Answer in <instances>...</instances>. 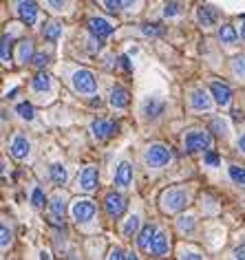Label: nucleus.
Returning a JSON list of instances; mask_svg holds the SVG:
<instances>
[{"instance_id": "nucleus-1", "label": "nucleus", "mask_w": 245, "mask_h": 260, "mask_svg": "<svg viewBox=\"0 0 245 260\" xmlns=\"http://www.w3.org/2000/svg\"><path fill=\"white\" fill-rule=\"evenodd\" d=\"M186 205H188V192L183 187H168V190H164V194L159 199V207L166 214L181 212Z\"/></svg>"}, {"instance_id": "nucleus-2", "label": "nucleus", "mask_w": 245, "mask_h": 260, "mask_svg": "<svg viewBox=\"0 0 245 260\" xmlns=\"http://www.w3.org/2000/svg\"><path fill=\"white\" fill-rule=\"evenodd\" d=\"M170 159H172V152L164 144H150L144 152V161L148 168H164L170 164Z\"/></svg>"}, {"instance_id": "nucleus-3", "label": "nucleus", "mask_w": 245, "mask_h": 260, "mask_svg": "<svg viewBox=\"0 0 245 260\" xmlns=\"http://www.w3.org/2000/svg\"><path fill=\"white\" fill-rule=\"evenodd\" d=\"M186 152H208L212 148V135L205 130H190L183 139Z\"/></svg>"}, {"instance_id": "nucleus-4", "label": "nucleus", "mask_w": 245, "mask_h": 260, "mask_svg": "<svg viewBox=\"0 0 245 260\" xmlns=\"http://www.w3.org/2000/svg\"><path fill=\"white\" fill-rule=\"evenodd\" d=\"M73 88L82 95H95V90H98V80H95L93 71L77 69L73 73Z\"/></svg>"}, {"instance_id": "nucleus-5", "label": "nucleus", "mask_w": 245, "mask_h": 260, "mask_svg": "<svg viewBox=\"0 0 245 260\" xmlns=\"http://www.w3.org/2000/svg\"><path fill=\"white\" fill-rule=\"evenodd\" d=\"M71 216H73L77 223H88L95 216V203L91 199H77L71 205Z\"/></svg>"}, {"instance_id": "nucleus-6", "label": "nucleus", "mask_w": 245, "mask_h": 260, "mask_svg": "<svg viewBox=\"0 0 245 260\" xmlns=\"http://www.w3.org/2000/svg\"><path fill=\"white\" fill-rule=\"evenodd\" d=\"M104 210L111 218H119L126 212V199L119 192H108L104 197Z\"/></svg>"}, {"instance_id": "nucleus-7", "label": "nucleus", "mask_w": 245, "mask_h": 260, "mask_svg": "<svg viewBox=\"0 0 245 260\" xmlns=\"http://www.w3.org/2000/svg\"><path fill=\"white\" fill-rule=\"evenodd\" d=\"M119 130V123L117 121H104V119H95L91 123V133L95 139L104 141V139H111L113 135H117Z\"/></svg>"}, {"instance_id": "nucleus-8", "label": "nucleus", "mask_w": 245, "mask_h": 260, "mask_svg": "<svg viewBox=\"0 0 245 260\" xmlns=\"http://www.w3.org/2000/svg\"><path fill=\"white\" fill-rule=\"evenodd\" d=\"M166 110V102L161 100V97H146L144 104H141V113H144L146 119H157V117L161 115Z\"/></svg>"}, {"instance_id": "nucleus-9", "label": "nucleus", "mask_w": 245, "mask_h": 260, "mask_svg": "<svg viewBox=\"0 0 245 260\" xmlns=\"http://www.w3.org/2000/svg\"><path fill=\"white\" fill-rule=\"evenodd\" d=\"M88 31L93 34V38H108L115 31V24H111L106 20V18H100V16H95V18H88Z\"/></svg>"}, {"instance_id": "nucleus-10", "label": "nucleus", "mask_w": 245, "mask_h": 260, "mask_svg": "<svg viewBox=\"0 0 245 260\" xmlns=\"http://www.w3.org/2000/svg\"><path fill=\"white\" fill-rule=\"evenodd\" d=\"M64 212H67V199L62 194H55L49 201V214H51V223L64 225Z\"/></svg>"}, {"instance_id": "nucleus-11", "label": "nucleus", "mask_w": 245, "mask_h": 260, "mask_svg": "<svg viewBox=\"0 0 245 260\" xmlns=\"http://www.w3.org/2000/svg\"><path fill=\"white\" fill-rule=\"evenodd\" d=\"M98 181H100L98 168H95V166H86L84 170L80 172V177H77V185H80L82 190L91 192V190H95V187H98Z\"/></svg>"}, {"instance_id": "nucleus-12", "label": "nucleus", "mask_w": 245, "mask_h": 260, "mask_svg": "<svg viewBox=\"0 0 245 260\" xmlns=\"http://www.w3.org/2000/svg\"><path fill=\"white\" fill-rule=\"evenodd\" d=\"M9 152L14 159H27L31 152V141L24 137V135H16L9 144Z\"/></svg>"}, {"instance_id": "nucleus-13", "label": "nucleus", "mask_w": 245, "mask_h": 260, "mask_svg": "<svg viewBox=\"0 0 245 260\" xmlns=\"http://www.w3.org/2000/svg\"><path fill=\"white\" fill-rule=\"evenodd\" d=\"M16 11H18V18H20L24 24H34L38 18V7L34 0H18Z\"/></svg>"}, {"instance_id": "nucleus-14", "label": "nucleus", "mask_w": 245, "mask_h": 260, "mask_svg": "<svg viewBox=\"0 0 245 260\" xmlns=\"http://www.w3.org/2000/svg\"><path fill=\"white\" fill-rule=\"evenodd\" d=\"M190 106L192 110H197V113H208L210 106H212V97L208 90H203V88H197V90H192V95H190Z\"/></svg>"}, {"instance_id": "nucleus-15", "label": "nucleus", "mask_w": 245, "mask_h": 260, "mask_svg": "<svg viewBox=\"0 0 245 260\" xmlns=\"http://www.w3.org/2000/svg\"><path fill=\"white\" fill-rule=\"evenodd\" d=\"M210 93H212V97H215V102L219 104V106H228V104L232 102V88L225 82H212Z\"/></svg>"}, {"instance_id": "nucleus-16", "label": "nucleus", "mask_w": 245, "mask_h": 260, "mask_svg": "<svg viewBox=\"0 0 245 260\" xmlns=\"http://www.w3.org/2000/svg\"><path fill=\"white\" fill-rule=\"evenodd\" d=\"M217 18H219V11L215 7H210V5L197 7V22L201 24V27H212V24H217Z\"/></svg>"}, {"instance_id": "nucleus-17", "label": "nucleus", "mask_w": 245, "mask_h": 260, "mask_svg": "<svg viewBox=\"0 0 245 260\" xmlns=\"http://www.w3.org/2000/svg\"><path fill=\"white\" fill-rule=\"evenodd\" d=\"M133 183V166L128 161H121L115 170V185L117 187H126Z\"/></svg>"}, {"instance_id": "nucleus-18", "label": "nucleus", "mask_w": 245, "mask_h": 260, "mask_svg": "<svg viewBox=\"0 0 245 260\" xmlns=\"http://www.w3.org/2000/svg\"><path fill=\"white\" fill-rule=\"evenodd\" d=\"M152 253V256H166L168 253V236H166V232H157V236H155V240H152V245H150V249H148Z\"/></svg>"}, {"instance_id": "nucleus-19", "label": "nucleus", "mask_w": 245, "mask_h": 260, "mask_svg": "<svg viewBox=\"0 0 245 260\" xmlns=\"http://www.w3.org/2000/svg\"><path fill=\"white\" fill-rule=\"evenodd\" d=\"M108 102H111L113 108H126L128 106V90L124 86H113Z\"/></svg>"}, {"instance_id": "nucleus-20", "label": "nucleus", "mask_w": 245, "mask_h": 260, "mask_svg": "<svg viewBox=\"0 0 245 260\" xmlns=\"http://www.w3.org/2000/svg\"><path fill=\"white\" fill-rule=\"evenodd\" d=\"M157 227L155 225H146L144 230L139 232V236H137V247L139 249H150V245H152V240H155V236H157Z\"/></svg>"}, {"instance_id": "nucleus-21", "label": "nucleus", "mask_w": 245, "mask_h": 260, "mask_svg": "<svg viewBox=\"0 0 245 260\" xmlns=\"http://www.w3.org/2000/svg\"><path fill=\"white\" fill-rule=\"evenodd\" d=\"M34 40H22L20 44H18V60H20L22 64H27L29 60H34Z\"/></svg>"}, {"instance_id": "nucleus-22", "label": "nucleus", "mask_w": 245, "mask_h": 260, "mask_svg": "<svg viewBox=\"0 0 245 260\" xmlns=\"http://www.w3.org/2000/svg\"><path fill=\"white\" fill-rule=\"evenodd\" d=\"M49 174H51V181H53L55 185H64L67 183V168H64L62 164H51L49 168Z\"/></svg>"}, {"instance_id": "nucleus-23", "label": "nucleus", "mask_w": 245, "mask_h": 260, "mask_svg": "<svg viewBox=\"0 0 245 260\" xmlns=\"http://www.w3.org/2000/svg\"><path fill=\"white\" fill-rule=\"evenodd\" d=\"M139 214H133L131 218L126 220V225L121 227V236L124 238H133V236H137V232H139Z\"/></svg>"}, {"instance_id": "nucleus-24", "label": "nucleus", "mask_w": 245, "mask_h": 260, "mask_svg": "<svg viewBox=\"0 0 245 260\" xmlns=\"http://www.w3.org/2000/svg\"><path fill=\"white\" fill-rule=\"evenodd\" d=\"M219 40L225 44H236V40H238L236 29L232 27V24H221V29H219Z\"/></svg>"}, {"instance_id": "nucleus-25", "label": "nucleus", "mask_w": 245, "mask_h": 260, "mask_svg": "<svg viewBox=\"0 0 245 260\" xmlns=\"http://www.w3.org/2000/svg\"><path fill=\"white\" fill-rule=\"evenodd\" d=\"M34 90L36 93H47V90H51V75L49 73H38L34 77Z\"/></svg>"}, {"instance_id": "nucleus-26", "label": "nucleus", "mask_w": 245, "mask_h": 260, "mask_svg": "<svg viewBox=\"0 0 245 260\" xmlns=\"http://www.w3.org/2000/svg\"><path fill=\"white\" fill-rule=\"evenodd\" d=\"M42 36L47 38L49 42H55L57 38L62 36V24L60 22H47L44 24V29H42Z\"/></svg>"}, {"instance_id": "nucleus-27", "label": "nucleus", "mask_w": 245, "mask_h": 260, "mask_svg": "<svg viewBox=\"0 0 245 260\" xmlns=\"http://www.w3.org/2000/svg\"><path fill=\"white\" fill-rule=\"evenodd\" d=\"M210 130L217 135V137H228L230 123H228V119H223V117H217V119H212V123H210Z\"/></svg>"}, {"instance_id": "nucleus-28", "label": "nucleus", "mask_w": 245, "mask_h": 260, "mask_svg": "<svg viewBox=\"0 0 245 260\" xmlns=\"http://www.w3.org/2000/svg\"><path fill=\"white\" fill-rule=\"evenodd\" d=\"M11 44H14V34L3 36V47H0V57H3L5 64H9L11 60Z\"/></svg>"}, {"instance_id": "nucleus-29", "label": "nucleus", "mask_w": 245, "mask_h": 260, "mask_svg": "<svg viewBox=\"0 0 245 260\" xmlns=\"http://www.w3.org/2000/svg\"><path fill=\"white\" fill-rule=\"evenodd\" d=\"M16 113H18V117H20V119H24V121H34V119H36L34 106H31V104H27V102L18 104V106H16Z\"/></svg>"}, {"instance_id": "nucleus-30", "label": "nucleus", "mask_w": 245, "mask_h": 260, "mask_svg": "<svg viewBox=\"0 0 245 260\" xmlns=\"http://www.w3.org/2000/svg\"><path fill=\"white\" fill-rule=\"evenodd\" d=\"M230 179L238 185H245V168L241 166H230Z\"/></svg>"}, {"instance_id": "nucleus-31", "label": "nucleus", "mask_w": 245, "mask_h": 260, "mask_svg": "<svg viewBox=\"0 0 245 260\" xmlns=\"http://www.w3.org/2000/svg\"><path fill=\"white\" fill-rule=\"evenodd\" d=\"M141 34L144 36H164V27H159L157 22H144L141 24Z\"/></svg>"}, {"instance_id": "nucleus-32", "label": "nucleus", "mask_w": 245, "mask_h": 260, "mask_svg": "<svg viewBox=\"0 0 245 260\" xmlns=\"http://www.w3.org/2000/svg\"><path fill=\"white\" fill-rule=\"evenodd\" d=\"M232 71L238 75V77H245V55H236L232 60Z\"/></svg>"}, {"instance_id": "nucleus-33", "label": "nucleus", "mask_w": 245, "mask_h": 260, "mask_svg": "<svg viewBox=\"0 0 245 260\" xmlns=\"http://www.w3.org/2000/svg\"><path fill=\"white\" fill-rule=\"evenodd\" d=\"M44 201H47L44 192L40 187H34V190H31V203H34V207H44Z\"/></svg>"}, {"instance_id": "nucleus-34", "label": "nucleus", "mask_w": 245, "mask_h": 260, "mask_svg": "<svg viewBox=\"0 0 245 260\" xmlns=\"http://www.w3.org/2000/svg\"><path fill=\"white\" fill-rule=\"evenodd\" d=\"M181 14V7H179V3L177 0H168L166 3V9H164V16L166 18H172V16H179Z\"/></svg>"}, {"instance_id": "nucleus-35", "label": "nucleus", "mask_w": 245, "mask_h": 260, "mask_svg": "<svg viewBox=\"0 0 245 260\" xmlns=\"http://www.w3.org/2000/svg\"><path fill=\"white\" fill-rule=\"evenodd\" d=\"M177 227L181 232H192L195 230V216H181L177 220Z\"/></svg>"}, {"instance_id": "nucleus-36", "label": "nucleus", "mask_w": 245, "mask_h": 260, "mask_svg": "<svg viewBox=\"0 0 245 260\" xmlns=\"http://www.w3.org/2000/svg\"><path fill=\"white\" fill-rule=\"evenodd\" d=\"M102 5H104L106 11H111V14H119V11H124L121 0H102Z\"/></svg>"}, {"instance_id": "nucleus-37", "label": "nucleus", "mask_w": 245, "mask_h": 260, "mask_svg": "<svg viewBox=\"0 0 245 260\" xmlns=\"http://www.w3.org/2000/svg\"><path fill=\"white\" fill-rule=\"evenodd\" d=\"M34 64H36L38 69L47 67V64H49V55H47V53H36V55H34Z\"/></svg>"}, {"instance_id": "nucleus-38", "label": "nucleus", "mask_w": 245, "mask_h": 260, "mask_svg": "<svg viewBox=\"0 0 245 260\" xmlns=\"http://www.w3.org/2000/svg\"><path fill=\"white\" fill-rule=\"evenodd\" d=\"M9 243H11V230H7V225H3V240H0L3 249H7Z\"/></svg>"}, {"instance_id": "nucleus-39", "label": "nucleus", "mask_w": 245, "mask_h": 260, "mask_svg": "<svg viewBox=\"0 0 245 260\" xmlns=\"http://www.w3.org/2000/svg\"><path fill=\"white\" fill-rule=\"evenodd\" d=\"M64 3H67V0H47V5L53 11H62L64 9Z\"/></svg>"}, {"instance_id": "nucleus-40", "label": "nucleus", "mask_w": 245, "mask_h": 260, "mask_svg": "<svg viewBox=\"0 0 245 260\" xmlns=\"http://www.w3.org/2000/svg\"><path fill=\"white\" fill-rule=\"evenodd\" d=\"M108 258H131V253H124L119 249V247H115V249H111V253H108Z\"/></svg>"}, {"instance_id": "nucleus-41", "label": "nucleus", "mask_w": 245, "mask_h": 260, "mask_svg": "<svg viewBox=\"0 0 245 260\" xmlns=\"http://www.w3.org/2000/svg\"><path fill=\"white\" fill-rule=\"evenodd\" d=\"M205 164H208V166H217L219 164V154L208 150V152H205Z\"/></svg>"}, {"instance_id": "nucleus-42", "label": "nucleus", "mask_w": 245, "mask_h": 260, "mask_svg": "<svg viewBox=\"0 0 245 260\" xmlns=\"http://www.w3.org/2000/svg\"><path fill=\"white\" fill-rule=\"evenodd\" d=\"M119 62H121V67H124L126 71H131V69H133V67H131V60H128V55H121V57H119Z\"/></svg>"}, {"instance_id": "nucleus-43", "label": "nucleus", "mask_w": 245, "mask_h": 260, "mask_svg": "<svg viewBox=\"0 0 245 260\" xmlns=\"http://www.w3.org/2000/svg\"><path fill=\"white\" fill-rule=\"evenodd\" d=\"M238 34H241V40L245 42V18H241V22H238Z\"/></svg>"}, {"instance_id": "nucleus-44", "label": "nucleus", "mask_w": 245, "mask_h": 260, "mask_svg": "<svg viewBox=\"0 0 245 260\" xmlns=\"http://www.w3.org/2000/svg\"><path fill=\"white\" fill-rule=\"evenodd\" d=\"M135 5H137V0H121V7L124 9H133Z\"/></svg>"}, {"instance_id": "nucleus-45", "label": "nucleus", "mask_w": 245, "mask_h": 260, "mask_svg": "<svg viewBox=\"0 0 245 260\" xmlns=\"http://www.w3.org/2000/svg\"><path fill=\"white\" fill-rule=\"evenodd\" d=\"M234 256H236V258H243V260H245V245L236 247V249H234Z\"/></svg>"}, {"instance_id": "nucleus-46", "label": "nucleus", "mask_w": 245, "mask_h": 260, "mask_svg": "<svg viewBox=\"0 0 245 260\" xmlns=\"http://www.w3.org/2000/svg\"><path fill=\"white\" fill-rule=\"evenodd\" d=\"M181 256L183 258H201V253H197V251H183Z\"/></svg>"}, {"instance_id": "nucleus-47", "label": "nucleus", "mask_w": 245, "mask_h": 260, "mask_svg": "<svg viewBox=\"0 0 245 260\" xmlns=\"http://www.w3.org/2000/svg\"><path fill=\"white\" fill-rule=\"evenodd\" d=\"M238 150L245 154V135H241V139H238Z\"/></svg>"}]
</instances>
